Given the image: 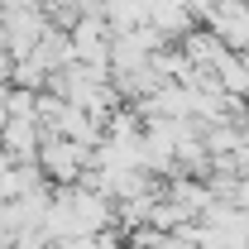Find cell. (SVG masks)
Returning <instances> with one entry per match:
<instances>
[{"label": "cell", "instance_id": "2", "mask_svg": "<svg viewBox=\"0 0 249 249\" xmlns=\"http://www.w3.org/2000/svg\"><path fill=\"white\" fill-rule=\"evenodd\" d=\"M129 249H144V245H129Z\"/></svg>", "mask_w": 249, "mask_h": 249}, {"label": "cell", "instance_id": "1", "mask_svg": "<svg viewBox=\"0 0 249 249\" xmlns=\"http://www.w3.org/2000/svg\"><path fill=\"white\" fill-rule=\"evenodd\" d=\"M82 144H58L53 154H48V168L58 173V178H77V163H82Z\"/></svg>", "mask_w": 249, "mask_h": 249}]
</instances>
